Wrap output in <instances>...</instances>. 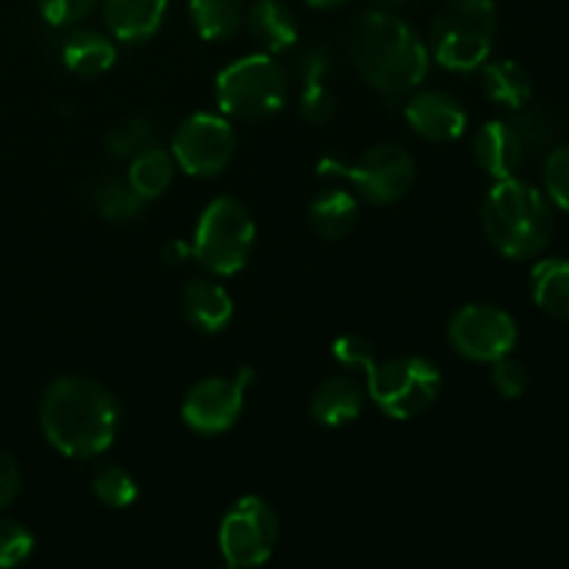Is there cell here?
Instances as JSON below:
<instances>
[{
	"label": "cell",
	"mask_w": 569,
	"mask_h": 569,
	"mask_svg": "<svg viewBox=\"0 0 569 569\" xmlns=\"http://www.w3.org/2000/svg\"><path fill=\"white\" fill-rule=\"evenodd\" d=\"M365 383L356 376L339 372V376H328L326 381H320V387L311 392L309 411L317 426L342 428L359 420V415L365 411Z\"/></svg>",
	"instance_id": "14"
},
{
	"label": "cell",
	"mask_w": 569,
	"mask_h": 569,
	"mask_svg": "<svg viewBox=\"0 0 569 569\" xmlns=\"http://www.w3.org/2000/svg\"><path fill=\"white\" fill-rule=\"evenodd\" d=\"M161 144V131L150 117H128V120L117 122L114 128L106 137V148L114 159L131 161L137 159L139 153L150 148H159Z\"/></svg>",
	"instance_id": "26"
},
{
	"label": "cell",
	"mask_w": 569,
	"mask_h": 569,
	"mask_svg": "<svg viewBox=\"0 0 569 569\" xmlns=\"http://www.w3.org/2000/svg\"><path fill=\"white\" fill-rule=\"evenodd\" d=\"M298 109H300V117L309 122H315V126L331 120L333 109H337V100H333V92H331V87H328V81L300 83Z\"/></svg>",
	"instance_id": "31"
},
{
	"label": "cell",
	"mask_w": 569,
	"mask_h": 569,
	"mask_svg": "<svg viewBox=\"0 0 569 569\" xmlns=\"http://www.w3.org/2000/svg\"><path fill=\"white\" fill-rule=\"evenodd\" d=\"M192 259V242H183V239H172L161 248V261L167 267H181L183 261Z\"/></svg>",
	"instance_id": "37"
},
{
	"label": "cell",
	"mask_w": 569,
	"mask_h": 569,
	"mask_svg": "<svg viewBox=\"0 0 569 569\" xmlns=\"http://www.w3.org/2000/svg\"><path fill=\"white\" fill-rule=\"evenodd\" d=\"M295 70H298L300 83L328 81V76L333 70L331 50L322 48V44H306L298 53V59H295Z\"/></svg>",
	"instance_id": "34"
},
{
	"label": "cell",
	"mask_w": 569,
	"mask_h": 569,
	"mask_svg": "<svg viewBox=\"0 0 569 569\" xmlns=\"http://www.w3.org/2000/svg\"><path fill=\"white\" fill-rule=\"evenodd\" d=\"M481 226L489 244L506 259H533L553 237V203L542 189L511 176L495 181L481 206Z\"/></svg>",
	"instance_id": "3"
},
{
	"label": "cell",
	"mask_w": 569,
	"mask_h": 569,
	"mask_svg": "<svg viewBox=\"0 0 569 569\" xmlns=\"http://www.w3.org/2000/svg\"><path fill=\"white\" fill-rule=\"evenodd\" d=\"M92 492L109 509H128L137 503L139 487L131 472L122 470L120 465H103L92 476Z\"/></svg>",
	"instance_id": "27"
},
{
	"label": "cell",
	"mask_w": 569,
	"mask_h": 569,
	"mask_svg": "<svg viewBox=\"0 0 569 569\" xmlns=\"http://www.w3.org/2000/svg\"><path fill=\"white\" fill-rule=\"evenodd\" d=\"M181 311L189 326L203 333H220L233 317V300L222 283L192 278L181 292Z\"/></svg>",
	"instance_id": "18"
},
{
	"label": "cell",
	"mask_w": 569,
	"mask_h": 569,
	"mask_svg": "<svg viewBox=\"0 0 569 569\" xmlns=\"http://www.w3.org/2000/svg\"><path fill=\"white\" fill-rule=\"evenodd\" d=\"M533 303L553 320L569 322V259L550 256L531 270Z\"/></svg>",
	"instance_id": "22"
},
{
	"label": "cell",
	"mask_w": 569,
	"mask_h": 569,
	"mask_svg": "<svg viewBox=\"0 0 569 569\" xmlns=\"http://www.w3.org/2000/svg\"><path fill=\"white\" fill-rule=\"evenodd\" d=\"M244 28L261 53H287L298 44V20L283 0H256L244 11Z\"/></svg>",
	"instance_id": "16"
},
{
	"label": "cell",
	"mask_w": 569,
	"mask_h": 569,
	"mask_svg": "<svg viewBox=\"0 0 569 569\" xmlns=\"http://www.w3.org/2000/svg\"><path fill=\"white\" fill-rule=\"evenodd\" d=\"M309 6H315V9H333V6L345 3V0H306Z\"/></svg>",
	"instance_id": "38"
},
{
	"label": "cell",
	"mask_w": 569,
	"mask_h": 569,
	"mask_svg": "<svg viewBox=\"0 0 569 569\" xmlns=\"http://www.w3.org/2000/svg\"><path fill=\"white\" fill-rule=\"evenodd\" d=\"M214 92L226 117L242 122L267 120L287 103L289 76L270 53H250L217 76Z\"/></svg>",
	"instance_id": "5"
},
{
	"label": "cell",
	"mask_w": 569,
	"mask_h": 569,
	"mask_svg": "<svg viewBox=\"0 0 569 569\" xmlns=\"http://www.w3.org/2000/svg\"><path fill=\"white\" fill-rule=\"evenodd\" d=\"M176 167L178 164L170 150H164L159 144V148L144 150L137 159L128 161V181H131V187L144 200H156L172 187V181H176Z\"/></svg>",
	"instance_id": "25"
},
{
	"label": "cell",
	"mask_w": 569,
	"mask_h": 569,
	"mask_svg": "<svg viewBox=\"0 0 569 569\" xmlns=\"http://www.w3.org/2000/svg\"><path fill=\"white\" fill-rule=\"evenodd\" d=\"M545 194L561 211H569V144L553 148L545 159Z\"/></svg>",
	"instance_id": "28"
},
{
	"label": "cell",
	"mask_w": 569,
	"mask_h": 569,
	"mask_svg": "<svg viewBox=\"0 0 569 569\" xmlns=\"http://www.w3.org/2000/svg\"><path fill=\"white\" fill-rule=\"evenodd\" d=\"M403 117L415 133L428 142H453L465 133L467 111L453 94L439 89L409 92L403 100Z\"/></svg>",
	"instance_id": "13"
},
{
	"label": "cell",
	"mask_w": 569,
	"mask_h": 569,
	"mask_svg": "<svg viewBox=\"0 0 569 569\" xmlns=\"http://www.w3.org/2000/svg\"><path fill=\"white\" fill-rule=\"evenodd\" d=\"M170 0H103L106 31L128 44L156 37Z\"/></svg>",
	"instance_id": "17"
},
{
	"label": "cell",
	"mask_w": 569,
	"mask_h": 569,
	"mask_svg": "<svg viewBox=\"0 0 569 569\" xmlns=\"http://www.w3.org/2000/svg\"><path fill=\"white\" fill-rule=\"evenodd\" d=\"M89 200L109 222H131L144 211L148 200L131 187L128 178L100 176L89 183Z\"/></svg>",
	"instance_id": "23"
},
{
	"label": "cell",
	"mask_w": 569,
	"mask_h": 569,
	"mask_svg": "<svg viewBox=\"0 0 569 569\" xmlns=\"http://www.w3.org/2000/svg\"><path fill=\"white\" fill-rule=\"evenodd\" d=\"M372 3H378L383 9V6H400V3H406V0H372Z\"/></svg>",
	"instance_id": "39"
},
{
	"label": "cell",
	"mask_w": 569,
	"mask_h": 569,
	"mask_svg": "<svg viewBox=\"0 0 569 569\" xmlns=\"http://www.w3.org/2000/svg\"><path fill=\"white\" fill-rule=\"evenodd\" d=\"M100 0H39L44 22L53 28H72L92 14V9Z\"/></svg>",
	"instance_id": "33"
},
{
	"label": "cell",
	"mask_w": 569,
	"mask_h": 569,
	"mask_svg": "<svg viewBox=\"0 0 569 569\" xmlns=\"http://www.w3.org/2000/svg\"><path fill=\"white\" fill-rule=\"evenodd\" d=\"M192 26L206 42H226L242 28L244 3L242 0H189Z\"/></svg>",
	"instance_id": "24"
},
{
	"label": "cell",
	"mask_w": 569,
	"mask_h": 569,
	"mask_svg": "<svg viewBox=\"0 0 569 569\" xmlns=\"http://www.w3.org/2000/svg\"><path fill=\"white\" fill-rule=\"evenodd\" d=\"M114 59V39L94 31V28H78V31L67 33L64 44H61V61H64V67L81 78L103 76L106 70H111Z\"/></svg>",
	"instance_id": "19"
},
{
	"label": "cell",
	"mask_w": 569,
	"mask_h": 569,
	"mask_svg": "<svg viewBox=\"0 0 569 569\" xmlns=\"http://www.w3.org/2000/svg\"><path fill=\"white\" fill-rule=\"evenodd\" d=\"M367 392L387 417L411 420L437 403L442 376L426 356H398L372 367L367 376Z\"/></svg>",
	"instance_id": "7"
},
{
	"label": "cell",
	"mask_w": 569,
	"mask_h": 569,
	"mask_svg": "<svg viewBox=\"0 0 569 569\" xmlns=\"http://www.w3.org/2000/svg\"><path fill=\"white\" fill-rule=\"evenodd\" d=\"M345 44L359 76L389 100L406 98L426 81L431 64L428 44L392 11L372 9L356 17Z\"/></svg>",
	"instance_id": "1"
},
{
	"label": "cell",
	"mask_w": 569,
	"mask_h": 569,
	"mask_svg": "<svg viewBox=\"0 0 569 569\" xmlns=\"http://www.w3.org/2000/svg\"><path fill=\"white\" fill-rule=\"evenodd\" d=\"M481 87L492 103L503 106V109H522V106L531 103L533 98V83L531 76L522 64L511 59L500 61H487L481 67Z\"/></svg>",
	"instance_id": "20"
},
{
	"label": "cell",
	"mask_w": 569,
	"mask_h": 569,
	"mask_svg": "<svg viewBox=\"0 0 569 569\" xmlns=\"http://www.w3.org/2000/svg\"><path fill=\"white\" fill-rule=\"evenodd\" d=\"M489 378H492L495 392L506 400L522 398L528 389V381H531V378H528L526 365L517 359H511V353L503 356V359L492 361V372H489Z\"/></svg>",
	"instance_id": "30"
},
{
	"label": "cell",
	"mask_w": 569,
	"mask_h": 569,
	"mask_svg": "<svg viewBox=\"0 0 569 569\" xmlns=\"http://www.w3.org/2000/svg\"><path fill=\"white\" fill-rule=\"evenodd\" d=\"M244 409V387L237 376H209L200 378L187 392L181 406V417L187 428L203 437H217L237 426Z\"/></svg>",
	"instance_id": "12"
},
{
	"label": "cell",
	"mask_w": 569,
	"mask_h": 569,
	"mask_svg": "<svg viewBox=\"0 0 569 569\" xmlns=\"http://www.w3.org/2000/svg\"><path fill=\"white\" fill-rule=\"evenodd\" d=\"M44 439L67 459H94L114 445L120 409L103 383L83 376H61L39 400Z\"/></svg>",
	"instance_id": "2"
},
{
	"label": "cell",
	"mask_w": 569,
	"mask_h": 569,
	"mask_svg": "<svg viewBox=\"0 0 569 569\" xmlns=\"http://www.w3.org/2000/svg\"><path fill=\"white\" fill-rule=\"evenodd\" d=\"M278 537H281V522L276 509L259 495H242L222 515L217 542L228 567L250 569L270 561L278 548Z\"/></svg>",
	"instance_id": "9"
},
{
	"label": "cell",
	"mask_w": 569,
	"mask_h": 569,
	"mask_svg": "<svg viewBox=\"0 0 569 569\" xmlns=\"http://www.w3.org/2000/svg\"><path fill=\"white\" fill-rule=\"evenodd\" d=\"M517 322L506 309L492 303L461 306L448 322V342L465 359L492 365L517 348Z\"/></svg>",
	"instance_id": "11"
},
{
	"label": "cell",
	"mask_w": 569,
	"mask_h": 569,
	"mask_svg": "<svg viewBox=\"0 0 569 569\" xmlns=\"http://www.w3.org/2000/svg\"><path fill=\"white\" fill-rule=\"evenodd\" d=\"M33 533L22 522L0 517V567H17L31 556Z\"/></svg>",
	"instance_id": "29"
},
{
	"label": "cell",
	"mask_w": 569,
	"mask_h": 569,
	"mask_svg": "<svg viewBox=\"0 0 569 569\" xmlns=\"http://www.w3.org/2000/svg\"><path fill=\"white\" fill-rule=\"evenodd\" d=\"M511 126H515V131L520 133L522 144L528 148H539V144H548L550 133H553V126H550L548 114L539 109H528V106H522V109H517L515 120H509Z\"/></svg>",
	"instance_id": "35"
},
{
	"label": "cell",
	"mask_w": 569,
	"mask_h": 569,
	"mask_svg": "<svg viewBox=\"0 0 569 569\" xmlns=\"http://www.w3.org/2000/svg\"><path fill=\"white\" fill-rule=\"evenodd\" d=\"M472 153H476L478 167L487 172L495 181L517 176L522 159H526V144H522L520 133L515 126L506 120H489L478 128L476 142H472Z\"/></svg>",
	"instance_id": "15"
},
{
	"label": "cell",
	"mask_w": 569,
	"mask_h": 569,
	"mask_svg": "<svg viewBox=\"0 0 569 569\" xmlns=\"http://www.w3.org/2000/svg\"><path fill=\"white\" fill-rule=\"evenodd\" d=\"M356 217H359V200L342 187L322 189L309 203L311 228L326 239L348 237L356 226Z\"/></svg>",
	"instance_id": "21"
},
{
	"label": "cell",
	"mask_w": 569,
	"mask_h": 569,
	"mask_svg": "<svg viewBox=\"0 0 569 569\" xmlns=\"http://www.w3.org/2000/svg\"><path fill=\"white\" fill-rule=\"evenodd\" d=\"M17 492H20V467L11 453L0 448V511L17 498Z\"/></svg>",
	"instance_id": "36"
},
{
	"label": "cell",
	"mask_w": 569,
	"mask_h": 569,
	"mask_svg": "<svg viewBox=\"0 0 569 569\" xmlns=\"http://www.w3.org/2000/svg\"><path fill=\"white\" fill-rule=\"evenodd\" d=\"M256 244V222L237 198H214L194 226L192 259L211 276H237Z\"/></svg>",
	"instance_id": "6"
},
{
	"label": "cell",
	"mask_w": 569,
	"mask_h": 569,
	"mask_svg": "<svg viewBox=\"0 0 569 569\" xmlns=\"http://www.w3.org/2000/svg\"><path fill=\"white\" fill-rule=\"evenodd\" d=\"M320 172L322 176L345 178L367 203L392 206L403 200L409 189L415 187L417 164L409 150L387 142L365 150L353 164H342V161L333 159L322 161Z\"/></svg>",
	"instance_id": "8"
},
{
	"label": "cell",
	"mask_w": 569,
	"mask_h": 569,
	"mask_svg": "<svg viewBox=\"0 0 569 569\" xmlns=\"http://www.w3.org/2000/svg\"><path fill=\"white\" fill-rule=\"evenodd\" d=\"M333 359L342 367H350V370H361L365 376H370L372 367L378 365L372 345L365 337H359V333H342L333 342Z\"/></svg>",
	"instance_id": "32"
},
{
	"label": "cell",
	"mask_w": 569,
	"mask_h": 569,
	"mask_svg": "<svg viewBox=\"0 0 569 569\" xmlns=\"http://www.w3.org/2000/svg\"><path fill=\"white\" fill-rule=\"evenodd\" d=\"M498 37V9L492 0H448L428 33V53L450 72L481 70Z\"/></svg>",
	"instance_id": "4"
},
{
	"label": "cell",
	"mask_w": 569,
	"mask_h": 569,
	"mask_svg": "<svg viewBox=\"0 0 569 569\" xmlns=\"http://www.w3.org/2000/svg\"><path fill=\"white\" fill-rule=\"evenodd\" d=\"M233 153H237V133L220 114L209 111L189 114L172 133V159L192 178L220 176L233 161Z\"/></svg>",
	"instance_id": "10"
}]
</instances>
